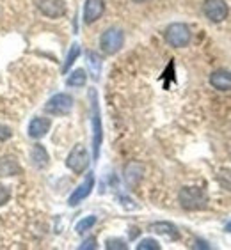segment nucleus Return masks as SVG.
I'll return each instance as SVG.
<instances>
[{
  "instance_id": "nucleus-16",
  "label": "nucleus",
  "mask_w": 231,
  "mask_h": 250,
  "mask_svg": "<svg viewBox=\"0 0 231 250\" xmlns=\"http://www.w3.org/2000/svg\"><path fill=\"white\" fill-rule=\"evenodd\" d=\"M87 82V73L86 69L78 67V69H73L66 78V85L68 87H84Z\"/></svg>"
},
{
  "instance_id": "nucleus-14",
  "label": "nucleus",
  "mask_w": 231,
  "mask_h": 250,
  "mask_svg": "<svg viewBox=\"0 0 231 250\" xmlns=\"http://www.w3.org/2000/svg\"><path fill=\"white\" fill-rule=\"evenodd\" d=\"M30 160H32V164L36 168H46L50 164L48 153H46V149H45L41 144H36L32 147V151H30Z\"/></svg>"
},
{
  "instance_id": "nucleus-6",
  "label": "nucleus",
  "mask_w": 231,
  "mask_h": 250,
  "mask_svg": "<svg viewBox=\"0 0 231 250\" xmlns=\"http://www.w3.org/2000/svg\"><path fill=\"white\" fill-rule=\"evenodd\" d=\"M66 167L75 174H82L89 167V154H87V149L82 144H77L69 151L66 158Z\"/></svg>"
},
{
  "instance_id": "nucleus-7",
  "label": "nucleus",
  "mask_w": 231,
  "mask_h": 250,
  "mask_svg": "<svg viewBox=\"0 0 231 250\" xmlns=\"http://www.w3.org/2000/svg\"><path fill=\"white\" fill-rule=\"evenodd\" d=\"M203 13L207 16L210 21L213 23H221L224 20L228 18V4L226 0H205V4H203Z\"/></svg>"
},
{
  "instance_id": "nucleus-24",
  "label": "nucleus",
  "mask_w": 231,
  "mask_h": 250,
  "mask_svg": "<svg viewBox=\"0 0 231 250\" xmlns=\"http://www.w3.org/2000/svg\"><path fill=\"white\" fill-rule=\"evenodd\" d=\"M7 139H11V130L7 126L0 125V142H5Z\"/></svg>"
},
{
  "instance_id": "nucleus-1",
  "label": "nucleus",
  "mask_w": 231,
  "mask_h": 250,
  "mask_svg": "<svg viewBox=\"0 0 231 250\" xmlns=\"http://www.w3.org/2000/svg\"><path fill=\"white\" fill-rule=\"evenodd\" d=\"M89 100H91V125H92V158L96 162L100 158L101 142H103V126H101L100 105H98V92L89 89Z\"/></svg>"
},
{
  "instance_id": "nucleus-8",
  "label": "nucleus",
  "mask_w": 231,
  "mask_h": 250,
  "mask_svg": "<svg viewBox=\"0 0 231 250\" xmlns=\"http://www.w3.org/2000/svg\"><path fill=\"white\" fill-rule=\"evenodd\" d=\"M39 13L46 18H61L66 15V4L64 0H34Z\"/></svg>"
},
{
  "instance_id": "nucleus-20",
  "label": "nucleus",
  "mask_w": 231,
  "mask_h": 250,
  "mask_svg": "<svg viewBox=\"0 0 231 250\" xmlns=\"http://www.w3.org/2000/svg\"><path fill=\"white\" fill-rule=\"evenodd\" d=\"M137 250H160V245L159 241L153 240V238H144V240L139 241Z\"/></svg>"
},
{
  "instance_id": "nucleus-17",
  "label": "nucleus",
  "mask_w": 231,
  "mask_h": 250,
  "mask_svg": "<svg viewBox=\"0 0 231 250\" xmlns=\"http://www.w3.org/2000/svg\"><path fill=\"white\" fill-rule=\"evenodd\" d=\"M86 61H87V66L91 69V75L94 80L100 78V73H101V59L96 52H87L86 53Z\"/></svg>"
},
{
  "instance_id": "nucleus-22",
  "label": "nucleus",
  "mask_w": 231,
  "mask_h": 250,
  "mask_svg": "<svg viewBox=\"0 0 231 250\" xmlns=\"http://www.w3.org/2000/svg\"><path fill=\"white\" fill-rule=\"evenodd\" d=\"M9 197H11L9 188L5 187V185L0 183V206H4V204H7V202H9Z\"/></svg>"
},
{
  "instance_id": "nucleus-13",
  "label": "nucleus",
  "mask_w": 231,
  "mask_h": 250,
  "mask_svg": "<svg viewBox=\"0 0 231 250\" xmlns=\"http://www.w3.org/2000/svg\"><path fill=\"white\" fill-rule=\"evenodd\" d=\"M149 231H153L155 234H160V236H165L167 240L174 241L180 238V232L178 229H176V226L174 224H171V222H155V224H151L149 226Z\"/></svg>"
},
{
  "instance_id": "nucleus-3",
  "label": "nucleus",
  "mask_w": 231,
  "mask_h": 250,
  "mask_svg": "<svg viewBox=\"0 0 231 250\" xmlns=\"http://www.w3.org/2000/svg\"><path fill=\"white\" fill-rule=\"evenodd\" d=\"M192 39V32L185 23H171L165 29V41H167L173 48H183L187 46Z\"/></svg>"
},
{
  "instance_id": "nucleus-9",
  "label": "nucleus",
  "mask_w": 231,
  "mask_h": 250,
  "mask_svg": "<svg viewBox=\"0 0 231 250\" xmlns=\"http://www.w3.org/2000/svg\"><path fill=\"white\" fill-rule=\"evenodd\" d=\"M92 188H94V176H92V172H89L82 183H80L77 188H75V190H73V193L69 195V199H68V204H69L71 208L78 206V204H80L84 199H87L89 195H91Z\"/></svg>"
},
{
  "instance_id": "nucleus-15",
  "label": "nucleus",
  "mask_w": 231,
  "mask_h": 250,
  "mask_svg": "<svg viewBox=\"0 0 231 250\" xmlns=\"http://www.w3.org/2000/svg\"><path fill=\"white\" fill-rule=\"evenodd\" d=\"M22 172L18 160L13 156H4L0 158V176H16Z\"/></svg>"
},
{
  "instance_id": "nucleus-25",
  "label": "nucleus",
  "mask_w": 231,
  "mask_h": 250,
  "mask_svg": "<svg viewBox=\"0 0 231 250\" xmlns=\"http://www.w3.org/2000/svg\"><path fill=\"white\" fill-rule=\"evenodd\" d=\"M226 232H231V222L226 226Z\"/></svg>"
},
{
  "instance_id": "nucleus-18",
  "label": "nucleus",
  "mask_w": 231,
  "mask_h": 250,
  "mask_svg": "<svg viewBox=\"0 0 231 250\" xmlns=\"http://www.w3.org/2000/svg\"><path fill=\"white\" fill-rule=\"evenodd\" d=\"M80 53H82V50H80V44H78V43H73L71 46H69V50H68L66 61H64V64H63V73L69 71V67H71L73 64L77 62V59L80 57Z\"/></svg>"
},
{
  "instance_id": "nucleus-21",
  "label": "nucleus",
  "mask_w": 231,
  "mask_h": 250,
  "mask_svg": "<svg viewBox=\"0 0 231 250\" xmlns=\"http://www.w3.org/2000/svg\"><path fill=\"white\" fill-rule=\"evenodd\" d=\"M105 249H109V250H126L128 249V245H126V241L117 240V238H112V240L105 241Z\"/></svg>"
},
{
  "instance_id": "nucleus-4",
  "label": "nucleus",
  "mask_w": 231,
  "mask_h": 250,
  "mask_svg": "<svg viewBox=\"0 0 231 250\" xmlns=\"http://www.w3.org/2000/svg\"><path fill=\"white\" fill-rule=\"evenodd\" d=\"M123 43H125V34L117 27L107 29L100 38V46L107 55H114V53L119 52L123 48Z\"/></svg>"
},
{
  "instance_id": "nucleus-11",
  "label": "nucleus",
  "mask_w": 231,
  "mask_h": 250,
  "mask_svg": "<svg viewBox=\"0 0 231 250\" xmlns=\"http://www.w3.org/2000/svg\"><path fill=\"white\" fill-rule=\"evenodd\" d=\"M50 126H52V121L48 117H34L29 123V137L34 140L43 139L45 135L50 131Z\"/></svg>"
},
{
  "instance_id": "nucleus-26",
  "label": "nucleus",
  "mask_w": 231,
  "mask_h": 250,
  "mask_svg": "<svg viewBox=\"0 0 231 250\" xmlns=\"http://www.w3.org/2000/svg\"><path fill=\"white\" fill-rule=\"evenodd\" d=\"M134 2H137V4H144V2H148V0H134Z\"/></svg>"
},
{
  "instance_id": "nucleus-2",
  "label": "nucleus",
  "mask_w": 231,
  "mask_h": 250,
  "mask_svg": "<svg viewBox=\"0 0 231 250\" xmlns=\"http://www.w3.org/2000/svg\"><path fill=\"white\" fill-rule=\"evenodd\" d=\"M180 204L183 209L188 211H199L208 206V195L203 188L198 187H185L180 190Z\"/></svg>"
},
{
  "instance_id": "nucleus-5",
  "label": "nucleus",
  "mask_w": 231,
  "mask_h": 250,
  "mask_svg": "<svg viewBox=\"0 0 231 250\" xmlns=\"http://www.w3.org/2000/svg\"><path fill=\"white\" fill-rule=\"evenodd\" d=\"M45 110L48 112L50 116H68L73 110V98L66 92H57L46 101Z\"/></svg>"
},
{
  "instance_id": "nucleus-10",
  "label": "nucleus",
  "mask_w": 231,
  "mask_h": 250,
  "mask_svg": "<svg viewBox=\"0 0 231 250\" xmlns=\"http://www.w3.org/2000/svg\"><path fill=\"white\" fill-rule=\"evenodd\" d=\"M105 13V0H86L84 4V23L91 25Z\"/></svg>"
},
{
  "instance_id": "nucleus-12",
  "label": "nucleus",
  "mask_w": 231,
  "mask_h": 250,
  "mask_svg": "<svg viewBox=\"0 0 231 250\" xmlns=\"http://www.w3.org/2000/svg\"><path fill=\"white\" fill-rule=\"evenodd\" d=\"M210 83L217 91H231V71L217 69L210 75Z\"/></svg>"
},
{
  "instance_id": "nucleus-23",
  "label": "nucleus",
  "mask_w": 231,
  "mask_h": 250,
  "mask_svg": "<svg viewBox=\"0 0 231 250\" xmlns=\"http://www.w3.org/2000/svg\"><path fill=\"white\" fill-rule=\"evenodd\" d=\"M80 250H92L96 249V238H87V240L82 241V245L78 247Z\"/></svg>"
},
{
  "instance_id": "nucleus-19",
  "label": "nucleus",
  "mask_w": 231,
  "mask_h": 250,
  "mask_svg": "<svg viewBox=\"0 0 231 250\" xmlns=\"http://www.w3.org/2000/svg\"><path fill=\"white\" fill-rule=\"evenodd\" d=\"M94 224H96V217H94V215L84 217L82 220H78V224L75 226V231H77V234H84V232L89 231L91 227H94Z\"/></svg>"
}]
</instances>
